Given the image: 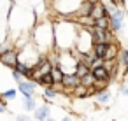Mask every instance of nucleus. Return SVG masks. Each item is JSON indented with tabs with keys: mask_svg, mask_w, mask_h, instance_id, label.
Returning a JSON list of instances; mask_svg holds the SVG:
<instances>
[{
	"mask_svg": "<svg viewBox=\"0 0 128 121\" xmlns=\"http://www.w3.org/2000/svg\"><path fill=\"white\" fill-rule=\"evenodd\" d=\"M0 112H6V105H4L2 102H0Z\"/></svg>",
	"mask_w": 128,
	"mask_h": 121,
	"instance_id": "b1692460",
	"label": "nucleus"
},
{
	"mask_svg": "<svg viewBox=\"0 0 128 121\" xmlns=\"http://www.w3.org/2000/svg\"><path fill=\"white\" fill-rule=\"evenodd\" d=\"M119 63H121L124 68H128V51H126V49L119 51Z\"/></svg>",
	"mask_w": 128,
	"mask_h": 121,
	"instance_id": "a211bd4d",
	"label": "nucleus"
},
{
	"mask_svg": "<svg viewBox=\"0 0 128 121\" xmlns=\"http://www.w3.org/2000/svg\"><path fill=\"white\" fill-rule=\"evenodd\" d=\"M93 20H98V18H105V16H109V11H107V7L105 6H102V4H95L93 6V11H91V14H90Z\"/></svg>",
	"mask_w": 128,
	"mask_h": 121,
	"instance_id": "423d86ee",
	"label": "nucleus"
},
{
	"mask_svg": "<svg viewBox=\"0 0 128 121\" xmlns=\"http://www.w3.org/2000/svg\"><path fill=\"white\" fill-rule=\"evenodd\" d=\"M118 53H119L118 46H116V44H109V48H107V51H105V56H104V60H114Z\"/></svg>",
	"mask_w": 128,
	"mask_h": 121,
	"instance_id": "f8f14e48",
	"label": "nucleus"
},
{
	"mask_svg": "<svg viewBox=\"0 0 128 121\" xmlns=\"http://www.w3.org/2000/svg\"><path fill=\"white\" fill-rule=\"evenodd\" d=\"M0 62H2L4 65H7V67H16V63L20 62V58H18V53L16 51L9 49L7 53L0 54Z\"/></svg>",
	"mask_w": 128,
	"mask_h": 121,
	"instance_id": "7ed1b4c3",
	"label": "nucleus"
},
{
	"mask_svg": "<svg viewBox=\"0 0 128 121\" xmlns=\"http://www.w3.org/2000/svg\"><path fill=\"white\" fill-rule=\"evenodd\" d=\"M95 26H98V28H105V30H109V26H110V21H109V16H105V18H98V20L95 21Z\"/></svg>",
	"mask_w": 128,
	"mask_h": 121,
	"instance_id": "4468645a",
	"label": "nucleus"
},
{
	"mask_svg": "<svg viewBox=\"0 0 128 121\" xmlns=\"http://www.w3.org/2000/svg\"><path fill=\"white\" fill-rule=\"evenodd\" d=\"M51 76H53V79H54V86H56V84H62L63 77H65V72L62 70V67L54 65V67H53V70H51Z\"/></svg>",
	"mask_w": 128,
	"mask_h": 121,
	"instance_id": "9d476101",
	"label": "nucleus"
},
{
	"mask_svg": "<svg viewBox=\"0 0 128 121\" xmlns=\"http://www.w3.org/2000/svg\"><path fill=\"white\" fill-rule=\"evenodd\" d=\"M121 95L128 96V86H123V88H121Z\"/></svg>",
	"mask_w": 128,
	"mask_h": 121,
	"instance_id": "5701e85b",
	"label": "nucleus"
},
{
	"mask_svg": "<svg viewBox=\"0 0 128 121\" xmlns=\"http://www.w3.org/2000/svg\"><path fill=\"white\" fill-rule=\"evenodd\" d=\"M46 121H54V119H53V118H48V119H46Z\"/></svg>",
	"mask_w": 128,
	"mask_h": 121,
	"instance_id": "bb28decb",
	"label": "nucleus"
},
{
	"mask_svg": "<svg viewBox=\"0 0 128 121\" xmlns=\"http://www.w3.org/2000/svg\"><path fill=\"white\" fill-rule=\"evenodd\" d=\"M12 76H14V79H16L18 82H23V74H21L20 70H16V68H14V72H12Z\"/></svg>",
	"mask_w": 128,
	"mask_h": 121,
	"instance_id": "aec40b11",
	"label": "nucleus"
},
{
	"mask_svg": "<svg viewBox=\"0 0 128 121\" xmlns=\"http://www.w3.org/2000/svg\"><path fill=\"white\" fill-rule=\"evenodd\" d=\"M39 84H44V86H54V79H53L51 74H44V76L40 77Z\"/></svg>",
	"mask_w": 128,
	"mask_h": 121,
	"instance_id": "dca6fc26",
	"label": "nucleus"
},
{
	"mask_svg": "<svg viewBox=\"0 0 128 121\" xmlns=\"http://www.w3.org/2000/svg\"><path fill=\"white\" fill-rule=\"evenodd\" d=\"M126 82H128V79H126Z\"/></svg>",
	"mask_w": 128,
	"mask_h": 121,
	"instance_id": "cd10ccee",
	"label": "nucleus"
},
{
	"mask_svg": "<svg viewBox=\"0 0 128 121\" xmlns=\"http://www.w3.org/2000/svg\"><path fill=\"white\" fill-rule=\"evenodd\" d=\"M23 105H25L26 110H34V112L37 110V104L34 102V98H25V104Z\"/></svg>",
	"mask_w": 128,
	"mask_h": 121,
	"instance_id": "6ab92c4d",
	"label": "nucleus"
},
{
	"mask_svg": "<svg viewBox=\"0 0 128 121\" xmlns=\"http://www.w3.org/2000/svg\"><path fill=\"white\" fill-rule=\"evenodd\" d=\"M2 96H4V98H14V96H16V90H9V91H6V93H2Z\"/></svg>",
	"mask_w": 128,
	"mask_h": 121,
	"instance_id": "412c9836",
	"label": "nucleus"
},
{
	"mask_svg": "<svg viewBox=\"0 0 128 121\" xmlns=\"http://www.w3.org/2000/svg\"><path fill=\"white\" fill-rule=\"evenodd\" d=\"M16 121H30V118H28V116H18Z\"/></svg>",
	"mask_w": 128,
	"mask_h": 121,
	"instance_id": "4be33fe9",
	"label": "nucleus"
},
{
	"mask_svg": "<svg viewBox=\"0 0 128 121\" xmlns=\"http://www.w3.org/2000/svg\"><path fill=\"white\" fill-rule=\"evenodd\" d=\"M44 96L49 98V100H54V98L58 96V91L54 90V86H46V90H44Z\"/></svg>",
	"mask_w": 128,
	"mask_h": 121,
	"instance_id": "2eb2a0df",
	"label": "nucleus"
},
{
	"mask_svg": "<svg viewBox=\"0 0 128 121\" xmlns=\"http://www.w3.org/2000/svg\"><path fill=\"white\" fill-rule=\"evenodd\" d=\"M93 6H95V4H91V2H88V0H86V2L79 7L77 16H90V14H91V11H93Z\"/></svg>",
	"mask_w": 128,
	"mask_h": 121,
	"instance_id": "9b49d317",
	"label": "nucleus"
},
{
	"mask_svg": "<svg viewBox=\"0 0 128 121\" xmlns=\"http://www.w3.org/2000/svg\"><path fill=\"white\" fill-rule=\"evenodd\" d=\"M81 82H82L81 77L74 72V74H65V77H63V81H62V86H63L65 90H72V88H77Z\"/></svg>",
	"mask_w": 128,
	"mask_h": 121,
	"instance_id": "f03ea898",
	"label": "nucleus"
},
{
	"mask_svg": "<svg viewBox=\"0 0 128 121\" xmlns=\"http://www.w3.org/2000/svg\"><path fill=\"white\" fill-rule=\"evenodd\" d=\"M110 100V93L107 90H102V91H96V102L100 104H107Z\"/></svg>",
	"mask_w": 128,
	"mask_h": 121,
	"instance_id": "ddd939ff",
	"label": "nucleus"
},
{
	"mask_svg": "<svg viewBox=\"0 0 128 121\" xmlns=\"http://www.w3.org/2000/svg\"><path fill=\"white\" fill-rule=\"evenodd\" d=\"M35 81H23L20 82V91L25 95V98H34V93H35Z\"/></svg>",
	"mask_w": 128,
	"mask_h": 121,
	"instance_id": "20e7f679",
	"label": "nucleus"
},
{
	"mask_svg": "<svg viewBox=\"0 0 128 121\" xmlns=\"http://www.w3.org/2000/svg\"><path fill=\"white\" fill-rule=\"evenodd\" d=\"M109 44H110V42H95L91 51H93L98 58H104V56H105V51H107V48H109Z\"/></svg>",
	"mask_w": 128,
	"mask_h": 121,
	"instance_id": "6e6552de",
	"label": "nucleus"
},
{
	"mask_svg": "<svg viewBox=\"0 0 128 121\" xmlns=\"http://www.w3.org/2000/svg\"><path fill=\"white\" fill-rule=\"evenodd\" d=\"M88 2H91V4H100V0H88Z\"/></svg>",
	"mask_w": 128,
	"mask_h": 121,
	"instance_id": "393cba45",
	"label": "nucleus"
},
{
	"mask_svg": "<svg viewBox=\"0 0 128 121\" xmlns=\"http://www.w3.org/2000/svg\"><path fill=\"white\" fill-rule=\"evenodd\" d=\"M62 121H72V119H70V118H68V116H67V118H63V119H62Z\"/></svg>",
	"mask_w": 128,
	"mask_h": 121,
	"instance_id": "a878e982",
	"label": "nucleus"
},
{
	"mask_svg": "<svg viewBox=\"0 0 128 121\" xmlns=\"http://www.w3.org/2000/svg\"><path fill=\"white\" fill-rule=\"evenodd\" d=\"M123 18H124V12L123 11H118V9H110V28L114 32H119L121 30V25H123Z\"/></svg>",
	"mask_w": 128,
	"mask_h": 121,
	"instance_id": "f257e3e1",
	"label": "nucleus"
},
{
	"mask_svg": "<svg viewBox=\"0 0 128 121\" xmlns=\"http://www.w3.org/2000/svg\"><path fill=\"white\" fill-rule=\"evenodd\" d=\"M81 81H82L81 84H84L86 88H93V86H95V82H96V79H95V76H93V74H90V76L82 77Z\"/></svg>",
	"mask_w": 128,
	"mask_h": 121,
	"instance_id": "f3484780",
	"label": "nucleus"
},
{
	"mask_svg": "<svg viewBox=\"0 0 128 121\" xmlns=\"http://www.w3.org/2000/svg\"><path fill=\"white\" fill-rule=\"evenodd\" d=\"M76 74L82 79V77H86V76H90V74H91V67H88L86 63L79 62V63L76 65Z\"/></svg>",
	"mask_w": 128,
	"mask_h": 121,
	"instance_id": "1a4fd4ad",
	"label": "nucleus"
},
{
	"mask_svg": "<svg viewBox=\"0 0 128 121\" xmlns=\"http://www.w3.org/2000/svg\"><path fill=\"white\" fill-rule=\"evenodd\" d=\"M91 74L95 76L96 81H109V79H110V72H109V68H107L105 65L91 68Z\"/></svg>",
	"mask_w": 128,
	"mask_h": 121,
	"instance_id": "39448f33",
	"label": "nucleus"
},
{
	"mask_svg": "<svg viewBox=\"0 0 128 121\" xmlns=\"http://www.w3.org/2000/svg\"><path fill=\"white\" fill-rule=\"evenodd\" d=\"M48 118H51L49 105H40V107H37V110H35V119H39V121H46Z\"/></svg>",
	"mask_w": 128,
	"mask_h": 121,
	"instance_id": "0eeeda50",
	"label": "nucleus"
}]
</instances>
